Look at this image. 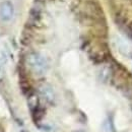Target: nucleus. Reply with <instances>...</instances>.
<instances>
[{"label": "nucleus", "instance_id": "f257e3e1", "mask_svg": "<svg viewBox=\"0 0 132 132\" xmlns=\"http://www.w3.org/2000/svg\"><path fill=\"white\" fill-rule=\"evenodd\" d=\"M27 64L31 71L37 74L42 75L48 69V62L45 57H43L39 53H31L27 57Z\"/></svg>", "mask_w": 132, "mask_h": 132}, {"label": "nucleus", "instance_id": "f03ea898", "mask_svg": "<svg viewBox=\"0 0 132 132\" xmlns=\"http://www.w3.org/2000/svg\"><path fill=\"white\" fill-rule=\"evenodd\" d=\"M14 14V7L11 2L5 1L0 5V18L3 21H10Z\"/></svg>", "mask_w": 132, "mask_h": 132}, {"label": "nucleus", "instance_id": "7ed1b4c3", "mask_svg": "<svg viewBox=\"0 0 132 132\" xmlns=\"http://www.w3.org/2000/svg\"><path fill=\"white\" fill-rule=\"evenodd\" d=\"M42 95L44 96V98L47 100L48 102H52L54 100V95H53V92L51 90V88L49 87H42Z\"/></svg>", "mask_w": 132, "mask_h": 132}, {"label": "nucleus", "instance_id": "20e7f679", "mask_svg": "<svg viewBox=\"0 0 132 132\" xmlns=\"http://www.w3.org/2000/svg\"><path fill=\"white\" fill-rule=\"evenodd\" d=\"M76 132H84V131H76Z\"/></svg>", "mask_w": 132, "mask_h": 132}]
</instances>
